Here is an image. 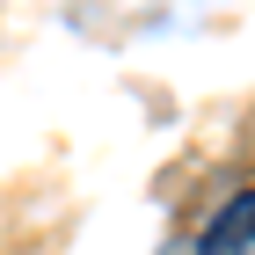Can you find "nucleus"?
I'll return each mask as SVG.
<instances>
[{"label": "nucleus", "mask_w": 255, "mask_h": 255, "mask_svg": "<svg viewBox=\"0 0 255 255\" xmlns=\"http://www.w3.org/2000/svg\"><path fill=\"white\" fill-rule=\"evenodd\" d=\"M197 255H255V182H248L241 197H226V204H219V219L204 226Z\"/></svg>", "instance_id": "nucleus-1"}]
</instances>
